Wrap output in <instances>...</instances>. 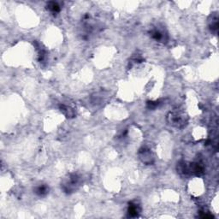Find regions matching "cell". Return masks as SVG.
Listing matches in <instances>:
<instances>
[{"instance_id": "1", "label": "cell", "mask_w": 219, "mask_h": 219, "mask_svg": "<svg viewBox=\"0 0 219 219\" xmlns=\"http://www.w3.org/2000/svg\"><path fill=\"white\" fill-rule=\"evenodd\" d=\"M169 119H170V123L177 128H182L187 123L185 116L179 113V112L171 113L169 116Z\"/></svg>"}, {"instance_id": "2", "label": "cell", "mask_w": 219, "mask_h": 219, "mask_svg": "<svg viewBox=\"0 0 219 219\" xmlns=\"http://www.w3.org/2000/svg\"><path fill=\"white\" fill-rule=\"evenodd\" d=\"M128 214L130 217H136L140 212V208L137 204H134V203H130L129 206H128Z\"/></svg>"}, {"instance_id": "3", "label": "cell", "mask_w": 219, "mask_h": 219, "mask_svg": "<svg viewBox=\"0 0 219 219\" xmlns=\"http://www.w3.org/2000/svg\"><path fill=\"white\" fill-rule=\"evenodd\" d=\"M141 159L143 160V162H145V163H152V156L149 150H145V149L142 150V152H141Z\"/></svg>"}, {"instance_id": "4", "label": "cell", "mask_w": 219, "mask_h": 219, "mask_svg": "<svg viewBox=\"0 0 219 219\" xmlns=\"http://www.w3.org/2000/svg\"><path fill=\"white\" fill-rule=\"evenodd\" d=\"M163 33L162 31L160 30H153L152 33V36L153 39H155L156 40L158 41H162L164 40V35H163Z\"/></svg>"}, {"instance_id": "5", "label": "cell", "mask_w": 219, "mask_h": 219, "mask_svg": "<svg viewBox=\"0 0 219 219\" xmlns=\"http://www.w3.org/2000/svg\"><path fill=\"white\" fill-rule=\"evenodd\" d=\"M35 193H37L39 196H45L48 193V188L45 185L39 186L35 189Z\"/></svg>"}, {"instance_id": "6", "label": "cell", "mask_w": 219, "mask_h": 219, "mask_svg": "<svg viewBox=\"0 0 219 219\" xmlns=\"http://www.w3.org/2000/svg\"><path fill=\"white\" fill-rule=\"evenodd\" d=\"M47 8L52 13H57L60 11V6L56 2H50L47 5Z\"/></svg>"}]
</instances>
